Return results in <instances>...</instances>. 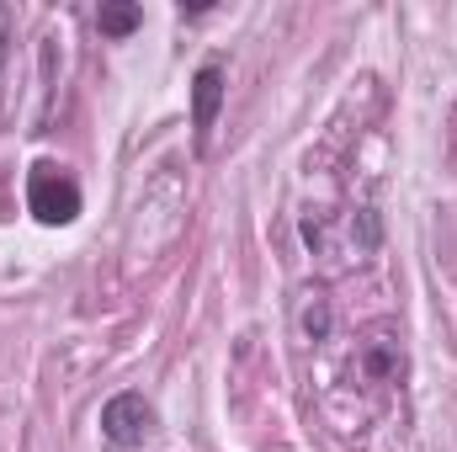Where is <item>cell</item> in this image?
Wrapping results in <instances>:
<instances>
[{"instance_id":"cell-2","label":"cell","mask_w":457,"mask_h":452,"mask_svg":"<svg viewBox=\"0 0 457 452\" xmlns=\"http://www.w3.org/2000/svg\"><path fill=\"white\" fill-rule=\"evenodd\" d=\"M154 426H160V415H154V405H149L138 389L112 394V399L102 405V437H107L112 448H144V442L154 437Z\"/></svg>"},{"instance_id":"cell-3","label":"cell","mask_w":457,"mask_h":452,"mask_svg":"<svg viewBox=\"0 0 457 452\" xmlns=\"http://www.w3.org/2000/svg\"><path fill=\"white\" fill-rule=\"evenodd\" d=\"M224 64L219 59H208L197 75H192V128H197V144L213 133V122H219V107H224Z\"/></svg>"},{"instance_id":"cell-6","label":"cell","mask_w":457,"mask_h":452,"mask_svg":"<svg viewBox=\"0 0 457 452\" xmlns=\"http://www.w3.org/2000/svg\"><path fill=\"white\" fill-rule=\"evenodd\" d=\"M11 38H16V11L0 5V70H5V59H11Z\"/></svg>"},{"instance_id":"cell-4","label":"cell","mask_w":457,"mask_h":452,"mask_svg":"<svg viewBox=\"0 0 457 452\" xmlns=\"http://www.w3.org/2000/svg\"><path fill=\"white\" fill-rule=\"evenodd\" d=\"M361 367L372 372V383H399L404 378V346L394 336H372L361 346Z\"/></svg>"},{"instance_id":"cell-1","label":"cell","mask_w":457,"mask_h":452,"mask_svg":"<svg viewBox=\"0 0 457 452\" xmlns=\"http://www.w3.org/2000/svg\"><path fill=\"white\" fill-rule=\"evenodd\" d=\"M27 213L48 229L75 224L80 219V187H75V176L64 165H54V160H37L27 171Z\"/></svg>"},{"instance_id":"cell-5","label":"cell","mask_w":457,"mask_h":452,"mask_svg":"<svg viewBox=\"0 0 457 452\" xmlns=\"http://www.w3.org/2000/svg\"><path fill=\"white\" fill-rule=\"evenodd\" d=\"M96 27H102V38H128L133 27H144V5H102Z\"/></svg>"}]
</instances>
